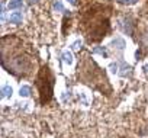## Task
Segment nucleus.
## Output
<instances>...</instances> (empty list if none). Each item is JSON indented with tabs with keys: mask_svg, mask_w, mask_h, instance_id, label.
<instances>
[{
	"mask_svg": "<svg viewBox=\"0 0 148 138\" xmlns=\"http://www.w3.org/2000/svg\"><path fill=\"white\" fill-rule=\"evenodd\" d=\"M22 19H23L22 12H13V13H10V16H9V22H10V23H13V25L21 23V22H22Z\"/></svg>",
	"mask_w": 148,
	"mask_h": 138,
	"instance_id": "1",
	"label": "nucleus"
},
{
	"mask_svg": "<svg viewBox=\"0 0 148 138\" xmlns=\"http://www.w3.org/2000/svg\"><path fill=\"white\" fill-rule=\"evenodd\" d=\"M113 48H116V49H119V51H122L125 47H126V44H125V39H122V38H115L113 41H112V44H110Z\"/></svg>",
	"mask_w": 148,
	"mask_h": 138,
	"instance_id": "2",
	"label": "nucleus"
},
{
	"mask_svg": "<svg viewBox=\"0 0 148 138\" xmlns=\"http://www.w3.org/2000/svg\"><path fill=\"white\" fill-rule=\"evenodd\" d=\"M61 57H62V61H64L65 64H68V65H71L73 61H74V60H73L74 57H73V52H71V51H64Z\"/></svg>",
	"mask_w": 148,
	"mask_h": 138,
	"instance_id": "3",
	"label": "nucleus"
},
{
	"mask_svg": "<svg viewBox=\"0 0 148 138\" xmlns=\"http://www.w3.org/2000/svg\"><path fill=\"white\" fill-rule=\"evenodd\" d=\"M22 5H23L22 0H10V2L8 3V8H9L10 10H16V9H21Z\"/></svg>",
	"mask_w": 148,
	"mask_h": 138,
	"instance_id": "4",
	"label": "nucleus"
},
{
	"mask_svg": "<svg viewBox=\"0 0 148 138\" xmlns=\"http://www.w3.org/2000/svg\"><path fill=\"white\" fill-rule=\"evenodd\" d=\"M12 93H13V89H12L9 84H6V86L2 87V97H3V99H5V97H10Z\"/></svg>",
	"mask_w": 148,
	"mask_h": 138,
	"instance_id": "5",
	"label": "nucleus"
},
{
	"mask_svg": "<svg viewBox=\"0 0 148 138\" xmlns=\"http://www.w3.org/2000/svg\"><path fill=\"white\" fill-rule=\"evenodd\" d=\"M19 95L22 96V97H29L31 96V86H22L21 89H19Z\"/></svg>",
	"mask_w": 148,
	"mask_h": 138,
	"instance_id": "6",
	"label": "nucleus"
},
{
	"mask_svg": "<svg viewBox=\"0 0 148 138\" xmlns=\"http://www.w3.org/2000/svg\"><path fill=\"white\" fill-rule=\"evenodd\" d=\"M93 54H99V55H102V57H108V51H106V48L105 47H96L95 49H93Z\"/></svg>",
	"mask_w": 148,
	"mask_h": 138,
	"instance_id": "7",
	"label": "nucleus"
},
{
	"mask_svg": "<svg viewBox=\"0 0 148 138\" xmlns=\"http://www.w3.org/2000/svg\"><path fill=\"white\" fill-rule=\"evenodd\" d=\"M52 8H54L55 12H64V6H62V3H61V0H54Z\"/></svg>",
	"mask_w": 148,
	"mask_h": 138,
	"instance_id": "8",
	"label": "nucleus"
},
{
	"mask_svg": "<svg viewBox=\"0 0 148 138\" xmlns=\"http://www.w3.org/2000/svg\"><path fill=\"white\" fill-rule=\"evenodd\" d=\"M109 70H110L113 74L119 73V64H118V62H110V64H109Z\"/></svg>",
	"mask_w": 148,
	"mask_h": 138,
	"instance_id": "9",
	"label": "nucleus"
},
{
	"mask_svg": "<svg viewBox=\"0 0 148 138\" xmlns=\"http://www.w3.org/2000/svg\"><path fill=\"white\" fill-rule=\"evenodd\" d=\"M129 70H131V67H129L128 64H122V71H119V74L125 76V74H126V71H129Z\"/></svg>",
	"mask_w": 148,
	"mask_h": 138,
	"instance_id": "10",
	"label": "nucleus"
},
{
	"mask_svg": "<svg viewBox=\"0 0 148 138\" xmlns=\"http://www.w3.org/2000/svg\"><path fill=\"white\" fill-rule=\"evenodd\" d=\"M123 29H125V32H126L128 35L132 34V28H131V23H129V22H125V28H123Z\"/></svg>",
	"mask_w": 148,
	"mask_h": 138,
	"instance_id": "11",
	"label": "nucleus"
},
{
	"mask_svg": "<svg viewBox=\"0 0 148 138\" xmlns=\"http://www.w3.org/2000/svg\"><path fill=\"white\" fill-rule=\"evenodd\" d=\"M141 39H142V44H144V45L148 48V31H147V32L142 35V38H141Z\"/></svg>",
	"mask_w": 148,
	"mask_h": 138,
	"instance_id": "12",
	"label": "nucleus"
},
{
	"mask_svg": "<svg viewBox=\"0 0 148 138\" xmlns=\"http://www.w3.org/2000/svg\"><path fill=\"white\" fill-rule=\"evenodd\" d=\"M82 44H83V42H82V41H76V42H74V44H73V45H71V47H73V48H74V49H79V48H80V47H82Z\"/></svg>",
	"mask_w": 148,
	"mask_h": 138,
	"instance_id": "13",
	"label": "nucleus"
},
{
	"mask_svg": "<svg viewBox=\"0 0 148 138\" xmlns=\"http://www.w3.org/2000/svg\"><path fill=\"white\" fill-rule=\"evenodd\" d=\"M122 3H126V5H134V3H136V0H121Z\"/></svg>",
	"mask_w": 148,
	"mask_h": 138,
	"instance_id": "14",
	"label": "nucleus"
},
{
	"mask_svg": "<svg viewBox=\"0 0 148 138\" xmlns=\"http://www.w3.org/2000/svg\"><path fill=\"white\" fill-rule=\"evenodd\" d=\"M68 3H71V5H76V0H67Z\"/></svg>",
	"mask_w": 148,
	"mask_h": 138,
	"instance_id": "15",
	"label": "nucleus"
},
{
	"mask_svg": "<svg viewBox=\"0 0 148 138\" xmlns=\"http://www.w3.org/2000/svg\"><path fill=\"white\" fill-rule=\"evenodd\" d=\"M144 70H145V71L148 73V65H144Z\"/></svg>",
	"mask_w": 148,
	"mask_h": 138,
	"instance_id": "16",
	"label": "nucleus"
}]
</instances>
